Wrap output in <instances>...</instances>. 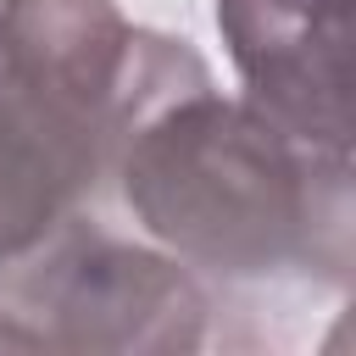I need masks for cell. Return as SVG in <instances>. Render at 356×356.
<instances>
[{
  "instance_id": "obj_4",
  "label": "cell",
  "mask_w": 356,
  "mask_h": 356,
  "mask_svg": "<svg viewBox=\"0 0 356 356\" xmlns=\"http://www.w3.org/2000/svg\"><path fill=\"white\" fill-rule=\"evenodd\" d=\"M111 145L0 72V267L83 217L111 184Z\"/></svg>"
},
{
  "instance_id": "obj_2",
  "label": "cell",
  "mask_w": 356,
  "mask_h": 356,
  "mask_svg": "<svg viewBox=\"0 0 356 356\" xmlns=\"http://www.w3.org/2000/svg\"><path fill=\"white\" fill-rule=\"evenodd\" d=\"M206 323L211 295L195 267L106 234L89 211L0 267V350L189 356Z\"/></svg>"
},
{
  "instance_id": "obj_1",
  "label": "cell",
  "mask_w": 356,
  "mask_h": 356,
  "mask_svg": "<svg viewBox=\"0 0 356 356\" xmlns=\"http://www.w3.org/2000/svg\"><path fill=\"white\" fill-rule=\"evenodd\" d=\"M134 222L184 267L234 284H328L356 267V167L245 95L195 83L145 111L111 167Z\"/></svg>"
},
{
  "instance_id": "obj_3",
  "label": "cell",
  "mask_w": 356,
  "mask_h": 356,
  "mask_svg": "<svg viewBox=\"0 0 356 356\" xmlns=\"http://www.w3.org/2000/svg\"><path fill=\"white\" fill-rule=\"evenodd\" d=\"M217 33L250 106L350 156V0H217Z\"/></svg>"
}]
</instances>
